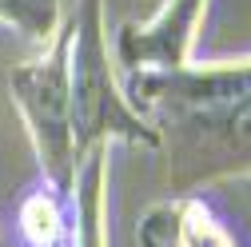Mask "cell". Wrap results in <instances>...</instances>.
Listing matches in <instances>:
<instances>
[{"instance_id": "obj_1", "label": "cell", "mask_w": 251, "mask_h": 247, "mask_svg": "<svg viewBox=\"0 0 251 247\" xmlns=\"http://www.w3.org/2000/svg\"><path fill=\"white\" fill-rule=\"evenodd\" d=\"M124 100L136 112H160L183 136L187 156L211 164H251V60L176 72H128Z\"/></svg>"}, {"instance_id": "obj_2", "label": "cell", "mask_w": 251, "mask_h": 247, "mask_svg": "<svg viewBox=\"0 0 251 247\" xmlns=\"http://www.w3.org/2000/svg\"><path fill=\"white\" fill-rule=\"evenodd\" d=\"M68 92H72V132L76 156L104 148L112 136L144 148L160 144V132L124 100L116 72L108 64L104 40V0H80L68 20Z\"/></svg>"}, {"instance_id": "obj_3", "label": "cell", "mask_w": 251, "mask_h": 247, "mask_svg": "<svg viewBox=\"0 0 251 247\" xmlns=\"http://www.w3.org/2000/svg\"><path fill=\"white\" fill-rule=\"evenodd\" d=\"M12 100L28 120L40 172L56 188H76V132H72V92H68V24L48 44L44 60L12 72Z\"/></svg>"}, {"instance_id": "obj_4", "label": "cell", "mask_w": 251, "mask_h": 247, "mask_svg": "<svg viewBox=\"0 0 251 247\" xmlns=\"http://www.w3.org/2000/svg\"><path fill=\"white\" fill-rule=\"evenodd\" d=\"M207 0H164L148 24H124L116 36V60L128 72H176L192 64L196 28Z\"/></svg>"}, {"instance_id": "obj_5", "label": "cell", "mask_w": 251, "mask_h": 247, "mask_svg": "<svg viewBox=\"0 0 251 247\" xmlns=\"http://www.w3.org/2000/svg\"><path fill=\"white\" fill-rule=\"evenodd\" d=\"M72 192L56 188L40 172L24 183L12 215H8V243L12 247H72Z\"/></svg>"}, {"instance_id": "obj_6", "label": "cell", "mask_w": 251, "mask_h": 247, "mask_svg": "<svg viewBox=\"0 0 251 247\" xmlns=\"http://www.w3.org/2000/svg\"><path fill=\"white\" fill-rule=\"evenodd\" d=\"M176 247H247L239 223L227 215V207L215 196H183L179 199V223H176Z\"/></svg>"}, {"instance_id": "obj_7", "label": "cell", "mask_w": 251, "mask_h": 247, "mask_svg": "<svg viewBox=\"0 0 251 247\" xmlns=\"http://www.w3.org/2000/svg\"><path fill=\"white\" fill-rule=\"evenodd\" d=\"M0 24L36 44H52L60 32V0H0Z\"/></svg>"}, {"instance_id": "obj_8", "label": "cell", "mask_w": 251, "mask_h": 247, "mask_svg": "<svg viewBox=\"0 0 251 247\" xmlns=\"http://www.w3.org/2000/svg\"><path fill=\"white\" fill-rule=\"evenodd\" d=\"M176 223H179V199L176 203L164 199V203L148 207V215L136 227L140 247H176Z\"/></svg>"}, {"instance_id": "obj_9", "label": "cell", "mask_w": 251, "mask_h": 247, "mask_svg": "<svg viewBox=\"0 0 251 247\" xmlns=\"http://www.w3.org/2000/svg\"><path fill=\"white\" fill-rule=\"evenodd\" d=\"M0 247H8V215L0 211Z\"/></svg>"}]
</instances>
